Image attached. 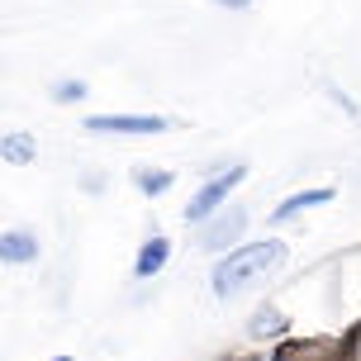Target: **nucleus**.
<instances>
[{
  "mask_svg": "<svg viewBox=\"0 0 361 361\" xmlns=\"http://www.w3.org/2000/svg\"><path fill=\"white\" fill-rule=\"evenodd\" d=\"M286 262V247L281 243H252V247H238L233 257H224L214 271V290L219 295H233L238 286H247L257 276H267L271 267H281Z\"/></svg>",
  "mask_w": 361,
  "mask_h": 361,
  "instance_id": "obj_1",
  "label": "nucleus"
},
{
  "mask_svg": "<svg viewBox=\"0 0 361 361\" xmlns=\"http://www.w3.org/2000/svg\"><path fill=\"white\" fill-rule=\"evenodd\" d=\"M238 180H243V166H228L224 176H214L209 185H200L195 195H190V204H185V219H190V224H200L204 214H214L219 204L233 195V185H238Z\"/></svg>",
  "mask_w": 361,
  "mask_h": 361,
  "instance_id": "obj_2",
  "label": "nucleus"
},
{
  "mask_svg": "<svg viewBox=\"0 0 361 361\" xmlns=\"http://www.w3.org/2000/svg\"><path fill=\"white\" fill-rule=\"evenodd\" d=\"M90 128L95 133H162L166 119H157V114H95Z\"/></svg>",
  "mask_w": 361,
  "mask_h": 361,
  "instance_id": "obj_3",
  "label": "nucleus"
},
{
  "mask_svg": "<svg viewBox=\"0 0 361 361\" xmlns=\"http://www.w3.org/2000/svg\"><path fill=\"white\" fill-rule=\"evenodd\" d=\"M34 257H38L34 233H5L0 238V262H34Z\"/></svg>",
  "mask_w": 361,
  "mask_h": 361,
  "instance_id": "obj_4",
  "label": "nucleus"
},
{
  "mask_svg": "<svg viewBox=\"0 0 361 361\" xmlns=\"http://www.w3.org/2000/svg\"><path fill=\"white\" fill-rule=\"evenodd\" d=\"M243 224H247V214H243V209H233V214H224V219L214 224V228L204 233V247H224L228 238H238V233H243Z\"/></svg>",
  "mask_w": 361,
  "mask_h": 361,
  "instance_id": "obj_5",
  "label": "nucleus"
},
{
  "mask_svg": "<svg viewBox=\"0 0 361 361\" xmlns=\"http://www.w3.org/2000/svg\"><path fill=\"white\" fill-rule=\"evenodd\" d=\"M0 157L15 162V166L34 162V138H29V133H10V138H0Z\"/></svg>",
  "mask_w": 361,
  "mask_h": 361,
  "instance_id": "obj_6",
  "label": "nucleus"
},
{
  "mask_svg": "<svg viewBox=\"0 0 361 361\" xmlns=\"http://www.w3.org/2000/svg\"><path fill=\"white\" fill-rule=\"evenodd\" d=\"M166 257H171L166 238H152L143 252H138V276H152V271H162V267H166Z\"/></svg>",
  "mask_w": 361,
  "mask_h": 361,
  "instance_id": "obj_7",
  "label": "nucleus"
},
{
  "mask_svg": "<svg viewBox=\"0 0 361 361\" xmlns=\"http://www.w3.org/2000/svg\"><path fill=\"white\" fill-rule=\"evenodd\" d=\"M333 200V190H305V195H290L281 209H276V219H290V214H300V209H314V204H328Z\"/></svg>",
  "mask_w": 361,
  "mask_h": 361,
  "instance_id": "obj_8",
  "label": "nucleus"
},
{
  "mask_svg": "<svg viewBox=\"0 0 361 361\" xmlns=\"http://www.w3.org/2000/svg\"><path fill=\"white\" fill-rule=\"evenodd\" d=\"M166 185H171V171H157V166L138 171V190H143V195H162Z\"/></svg>",
  "mask_w": 361,
  "mask_h": 361,
  "instance_id": "obj_9",
  "label": "nucleus"
},
{
  "mask_svg": "<svg viewBox=\"0 0 361 361\" xmlns=\"http://www.w3.org/2000/svg\"><path fill=\"white\" fill-rule=\"evenodd\" d=\"M281 328H286V319H281L276 309H262V314L252 319V333H257V338H276Z\"/></svg>",
  "mask_w": 361,
  "mask_h": 361,
  "instance_id": "obj_10",
  "label": "nucleus"
},
{
  "mask_svg": "<svg viewBox=\"0 0 361 361\" xmlns=\"http://www.w3.org/2000/svg\"><path fill=\"white\" fill-rule=\"evenodd\" d=\"M219 5H228V10H243V5H252V0H219Z\"/></svg>",
  "mask_w": 361,
  "mask_h": 361,
  "instance_id": "obj_11",
  "label": "nucleus"
},
{
  "mask_svg": "<svg viewBox=\"0 0 361 361\" xmlns=\"http://www.w3.org/2000/svg\"><path fill=\"white\" fill-rule=\"evenodd\" d=\"M57 361H72V357H57Z\"/></svg>",
  "mask_w": 361,
  "mask_h": 361,
  "instance_id": "obj_12",
  "label": "nucleus"
}]
</instances>
